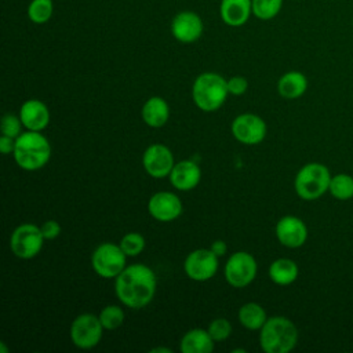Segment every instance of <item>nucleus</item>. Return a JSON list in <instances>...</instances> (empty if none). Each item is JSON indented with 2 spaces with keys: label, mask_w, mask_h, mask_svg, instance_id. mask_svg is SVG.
<instances>
[{
  "label": "nucleus",
  "mask_w": 353,
  "mask_h": 353,
  "mask_svg": "<svg viewBox=\"0 0 353 353\" xmlns=\"http://www.w3.org/2000/svg\"><path fill=\"white\" fill-rule=\"evenodd\" d=\"M259 331V345L265 353H288L298 343V328L284 316L269 317Z\"/></svg>",
  "instance_id": "nucleus-3"
},
{
  "label": "nucleus",
  "mask_w": 353,
  "mask_h": 353,
  "mask_svg": "<svg viewBox=\"0 0 353 353\" xmlns=\"http://www.w3.org/2000/svg\"><path fill=\"white\" fill-rule=\"evenodd\" d=\"M148 211L160 222H171L182 214V201L172 192H157L149 199Z\"/></svg>",
  "instance_id": "nucleus-15"
},
{
  "label": "nucleus",
  "mask_w": 353,
  "mask_h": 353,
  "mask_svg": "<svg viewBox=\"0 0 353 353\" xmlns=\"http://www.w3.org/2000/svg\"><path fill=\"white\" fill-rule=\"evenodd\" d=\"M44 236L40 226L33 223H22L14 229L10 237V248L17 258H34L43 248Z\"/></svg>",
  "instance_id": "nucleus-7"
},
{
  "label": "nucleus",
  "mask_w": 353,
  "mask_h": 353,
  "mask_svg": "<svg viewBox=\"0 0 353 353\" xmlns=\"http://www.w3.org/2000/svg\"><path fill=\"white\" fill-rule=\"evenodd\" d=\"M120 247L127 256H137L145 248V237L138 232H130L121 237Z\"/></svg>",
  "instance_id": "nucleus-28"
},
{
  "label": "nucleus",
  "mask_w": 353,
  "mask_h": 353,
  "mask_svg": "<svg viewBox=\"0 0 353 353\" xmlns=\"http://www.w3.org/2000/svg\"><path fill=\"white\" fill-rule=\"evenodd\" d=\"M266 123L256 114L243 113L232 121V134L245 145L261 143L266 137Z\"/></svg>",
  "instance_id": "nucleus-12"
},
{
  "label": "nucleus",
  "mask_w": 353,
  "mask_h": 353,
  "mask_svg": "<svg viewBox=\"0 0 353 353\" xmlns=\"http://www.w3.org/2000/svg\"><path fill=\"white\" fill-rule=\"evenodd\" d=\"M211 251L216 255V256H223L228 251V245L223 240H215L212 244H211Z\"/></svg>",
  "instance_id": "nucleus-34"
},
{
  "label": "nucleus",
  "mask_w": 353,
  "mask_h": 353,
  "mask_svg": "<svg viewBox=\"0 0 353 353\" xmlns=\"http://www.w3.org/2000/svg\"><path fill=\"white\" fill-rule=\"evenodd\" d=\"M30 22L41 25L51 19L54 14V0H32L26 10Z\"/></svg>",
  "instance_id": "nucleus-25"
},
{
  "label": "nucleus",
  "mask_w": 353,
  "mask_h": 353,
  "mask_svg": "<svg viewBox=\"0 0 353 353\" xmlns=\"http://www.w3.org/2000/svg\"><path fill=\"white\" fill-rule=\"evenodd\" d=\"M283 0H252V15L261 21H270L279 15Z\"/></svg>",
  "instance_id": "nucleus-26"
},
{
  "label": "nucleus",
  "mask_w": 353,
  "mask_h": 353,
  "mask_svg": "<svg viewBox=\"0 0 353 353\" xmlns=\"http://www.w3.org/2000/svg\"><path fill=\"white\" fill-rule=\"evenodd\" d=\"M328 192L336 200L346 201L353 197V176L345 172H339L331 176Z\"/></svg>",
  "instance_id": "nucleus-24"
},
{
  "label": "nucleus",
  "mask_w": 353,
  "mask_h": 353,
  "mask_svg": "<svg viewBox=\"0 0 353 353\" xmlns=\"http://www.w3.org/2000/svg\"><path fill=\"white\" fill-rule=\"evenodd\" d=\"M40 230H41L46 240H52V239H57L61 234L62 229H61V225L58 223V221L48 219L40 226Z\"/></svg>",
  "instance_id": "nucleus-32"
},
{
  "label": "nucleus",
  "mask_w": 353,
  "mask_h": 353,
  "mask_svg": "<svg viewBox=\"0 0 353 353\" xmlns=\"http://www.w3.org/2000/svg\"><path fill=\"white\" fill-rule=\"evenodd\" d=\"M229 94L228 80L215 72L199 74L192 87V97L196 106L204 112L219 109Z\"/></svg>",
  "instance_id": "nucleus-4"
},
{
  "label": "nucleus",
  "mask_w": 353,
  "mask_h": 353,
  "mask_svg": "<svg viewBox=\"0 0 353 353\" xmlns=\"http://www.w3.org/2000/svg\"><path fill=\"white\" fill-rule=\"evenodd\" d=\"M0 349H1V352H3V353H7V352H8V350H7V347L4 346V342H0Z\"/></svg>",
  "instance_id": "nucleus-36"
},
{
  "label": "nucleus",
  "mask_w": 353,
  "mask_h": 353,
  "mask_svg": "<svg viewBox=\"0 0 353 353\" xmlns=\"http://www.w3.org/2000/svg\"><path fill=\"white\" fill-rule=\"evenodd\" d=\"M248 81L243 76H233L228 80V90L232 95H241L247 91Z\"/></svg>",
  "instance_id": "nucleus-31"
},
{
  "label": "nucleus",
  "mask_w": 353,
  "mask_h": 353,
  "mask_svg": "<svg viewBox=\"0 0 353 353\" xmlns=\"http://www.w3.org/2000/svg\"><path fill=\"white\" fill-rule=\"evenodd\" d=\"M274 232L280 244L288 248H299L307 239L306 223L295 215H285L280 218L276 223Z\"/></svg>",
  "instance_id": "nucleus-13"
},
{
  "label": "nucleus",
  "mask_w": 353,
  "mask_h": 353,
  "mask_svg": "<svg viewBox=\"0 0 353 353\" xmlns=\"http://www.w3.org/2000/svg\"><path fill=\"white\" fill-rule=\"evenodd\" d=\"M171 34L175 40L189 44L197 41L204 30L201 17L190 10L181 11L171 19Z\"/></svg>",
  "instance_id": "nucleus-11"
},
{
  "label": "nucleus",
  "mask_w": 353,
  "mask_h": 353,
  "mask_svg": "<svg viewBox=\"0 0 353 353\" xmlns=\"http://www.w3.org/2000/svg\"><path fill=\"white\" fill-rule=\"evenodd\" d=\"M14 148H15V139L7 135H1L0 137V152L3 154H8V153H14Z\"/></svg>",
  "instance_id": "nucleus-33"
},
{
  "label": "nucleus",
  "mask_w": 353,
  "mask_h": 353,
  "mask_svg": "<svg viewBox=\"0 0 353 353\" xmlns=\"http://www.w3.org/2000/svg\"><path fill=\"white\" fill-rule=\"evenodd\" d=\"M256 270L255 258L245 251H237L229 256L225 265V279L232 287L243 288L255 279Z\"/></svg>",
  "instance_id": "nucleus-9"
},
{
  "label": "nucleus",
  "mask_w": 353,
  "mask_h": 353,
  "mask_svg": "<svg viewBox=\"0 0 353 353\" xmlns=\"http://www.w3.org/2000/svg\"><path fill=\"white\" fill-rule=\"evenodd\" d=\"M352 25H353V19H352Z\"/></svg>",
  "instance_id": "nucleus-37"
},
{
  "label": "nucleus",
  "mask_w": 353,
  "mask_h": 353,
  "mask_svg": "<svg viewBox=\"0 0 353 353\" xmlns=\"http://www.w3.org/2000/svg\"><path fill=\"white\" fill-rule=\"evenodd\" d=\"M152 352H167V353H170L171 350L167 349V347H154V349H152Z\"/></svg>",
  "instance_id": "nucleus-35"
},
{
  "label": "nucleus",
  "mask_w": 353,
  "mask_h": 353,
  "mask_svg": "<svg viewBox=\"0 0 353 353\" xmlns=\"http://www.w3.org/2000/svg\"><path fill=\"white\" fill-rule=\"evenodd\" d=\"M103 330L98 316L83 313L72 321L70 339L80 349H92L101 342Z\"/></svg>",
  "instance_id": "nucleus-8"
},
{
  "label": "nucleus",
  "mask_w": 353,
  "mask_h": 353,
  "mask_svg": "<svg viewBox=\"0 0 353 353\" xmlns=\"http://www.w3.org/2000/svg\"><path fill=\"white\" fill-rule=\"evenodd\" d=\"M22 125L23 124H22V120L19 116L7 113L1 119V135H7V137L17 139L22 134L21 132Z\"/></svg>",
  "instance_id": "nucleus-30"
},
{
  "label": "nucleus",
  "mask_w": 353,
  "mask_h": 353,
  "mask_svg": "<svg viewBox=\"0 0 353 353\" xmlns=\"http://www.w3.org/2000/svg\"><path fill=\"white\" fill-rule=\"evenodd\" d=\"M239 321L243 327L251 331L261 330L268 320L265 309L255 302H248L239 309Z\"/></svg>",
  "instance_id": "nucleus-23"
},
{
  "label": "nucleus",
  "mask_w": 353,
  "mask_h": 353,
  "mask_svg": "<svg viewBox=\"0 0 353 353\" xmlns=\"http://www.w3.org/2000/svg\"><path fill=\"white\" fill-rule=\"evenodd\" d=\"M19 117L23 127L32 131H41L50 123V112L44 102L39 99H28L19 109Z\"/></svg>",
  "instance_id": "nucleus-16"
},
{
  "label": "nucleus",
  "mask_w": 353,
  "mask_h": 353,
  "mask_svg": "<svg viewBox=\"0 0 353 353\" xmlns=\"http://www.w3.org/2000/svg\"><path fill=\"white\" fill-rule=\"evenodd\" d=\"M219 15L228 26H243L252 15V0H221Z\"/></svg>",
  "instance_id": "nucleus-17"
},
{
  "label": "nucleus",
  "mask_w": 353,
  "mask_h": 353,
  "mask_svg": "<svg viewBox=\"0 0 353 353\" xmlns=\"http://www.w3.org/2000/svg\"><path fill=\"white\" fill-rule=\"evenodd\" d=\"M215 341L210 332L203 328L189 330L181 339L182 353H211L214 350Z\"/></svg>",
  "instance_id": "nucleus-19"
},
{
  "label": "nucleus",
  "mask_w": 353,
  "mask_h": 353,
  "mask_svg": "<svg viewBox=\"0 0 353 353\" xmlns=\"http://www.w3.org/2000/svg\"><path fill=\"white\" fill-rule=\"evenodd\" d=\"M307 90V79L302 72L290 70L277 81V91L285 99H296Z\"/></svg>",
  "instance_id": "nucleus-20"
},
{
  "label": "nucleus",
  "mask_w": 353,
  "mask_h": 353,
  "mask_svg": "<svg viewBox=\"0 0 353 353\" xmlns=\"http://www.w3.org/2000/svg\"><path fill=\"white\" fill-rule=\"evenodd\" d=\"M218 258L211 248H197L188 254L183 262V270L194 281L210 280L218 270Z\"/></svg>",
  "instance_id": "nucleus-10"
},
{
  "label": "nucleus",
  "mask_w": 353,
  "mask_h": 353,
  "mask_svg": "<svg viewBox=\"0 0 353 353\" xmlns=\"http://www.w3.org/2000/svg\"><path fill=\"white\" fill-rule=\"evenodd\" d=\"M125 261V252L114 243L99 244L91 255L92 269L103 279H116L124 270Z\"/></svg>",
  "instance_id": "nucleus-6"
},
{
  "label": "nucleus",
  "mask_w": 353,
  "mask_h": 353,
  "mask_svg": "<svg viewBox=\"0 0 353 353\" xmlns=\"http://www.w3.org/2000/svg\"><path fill=\"white\" fill-rule=\"evenodd\" d=\"M331 176L330 170L324 164L316 161L307 163L295 175V192L303 200H316L328 192Z\"/></svg>",
  "instance_id": "nucleus-5"
},
{
  "label": "nucleus",
  "mask_w": 353,
  "mask_h": 353,
  "mask_svg": "<svg viewBox=\"0 0 353 353\" xmlns=\"http://www.w3.org/2000/svg\"><path fill=\"white\" fill-rule=\"evenodd\" d=\"M168 117L170 108L161 97H150L142 106V119L149 127H163L168 121Z\"/></svg>",
  "instance_id": "nucleus-21"
},
{
  "label": "nucleus",
  "mask_w": 353,
  "mask_h": 353,
  "mask_svg": "<svg viewBox=\"0 0 353 353\" xmlns=\"http://www.w3.org/2000/svg\"><path fill=\"white\" fill-rule=\"evenodd\" d=\"M207 331L210 332L211 338L215 342H221V341H225V339H228L230 336V334H232V324L229 323V320H226L223 317H218V319H214L208 324Z\"/></svg>",
  "instance_id": "nucleus-29"
},
{
  "label": "nucleus",
  "mask_w": 353,
  "mask_h": 353,
  "mask_svg": "<svg viewBox=\"0 0 353 353\" xmlns=\"http://www.w3.org/2000/svg\"><path fill=\"white\" fill-rule=\"evenodd\" d=\"M142 164L150 176L164 178L170 175L175 163L174 156L167 146L161 143H153L145 150L142 156Z\"/></svg>",
  "instance_id": "nucleus-14"
},
{
  "label": "nucleus",
  "mask_w": 353,
  "mask_h": 353,
  "mask_svg": "<svg viewBox=\"0 0 353 353\" xmlns=\"http://www.w3.org/2000/svg\"><path fill=\"white\" fill-rule=\"evenodd\" d=\"M99 320L105 330L112 331L119 328L124 321V312L117 305H108L99 312Z\"/></svg>",
  "instance_id": "nucleus-27"
},
{
  "label": "nucleus",
  "mask_w": 353,
  "mask_h": 353,
  "mask_svg": "<svg viewBox=\"0 0 353 353\" xmlns=\"http://www.w3.org/2000/svg\"><path fill=\"white\" fill-rule=\"evenodd\" d=\"M156 285L154 272L143 263H134L125 266L116 277L114 291L123 305L131 309H141L152 302Z\"/></svg>",
  "instance_id": "nucleus-1"
},
{
  "label": "nucleus",
  "mask_w": 353,
  "mask_h": 353,
  "mask_svg": "<svg viewBox=\"0 0 353 353\" xmlns=\"http://www.w3.org/2000/svg\"><path fill=\"white\" fill-rule=\"evenodd\" d=\"M201 179L200 167L192 160H182L174 164L170 172V181L178 190H192Z\"/></svg>",
  "instance_id": "nucleus-18"
},
{
  "label": "nucleus",
  "mask_w": 353,
  "mask_h": 353,
  "mask_svg": "<svg viewBox=\"0 0 353 353\" xmlns=\"http://www.w3.org/2000/svg\"><path fill=\"white\" fill-rule=\"evenodd\" d=\"M299 274L298 265L290 258H279L269 266V277L274 284L290 285Z\"/></svg>",
  "instance_id": "nucleus-22"
},
{
  "label": "nucleus",
  "mask_w": 353,
  "mask_h": 353,
  "mask_svg": "<svg viewBox=\"0 0 353 353\" xmlns=\"http://www.w3.org/2000/svg\"><path fill=\"white\" fill-rule=\"evenodd\" d=\"M15 163L26 171L43 168L51 157V145L40 131L28 130L15 139Z\"/></svg>",
  "instance_id": "nucleus-2"
}]
</instances>
